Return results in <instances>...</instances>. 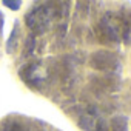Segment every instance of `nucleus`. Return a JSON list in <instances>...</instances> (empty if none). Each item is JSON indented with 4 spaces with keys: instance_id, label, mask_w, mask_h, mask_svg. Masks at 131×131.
<instances>
[]
</instances>
